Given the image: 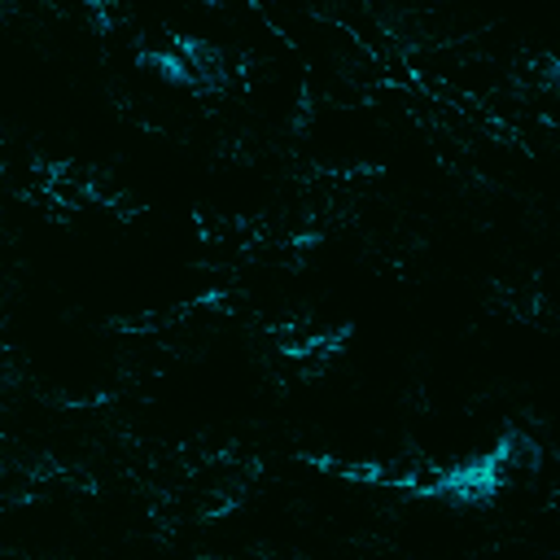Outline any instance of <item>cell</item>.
Returning <instances> with one entry per match:
<instances>
[{"instance_id": "cell-1", "label": "cell", "mask_w": 560, "mask_h": 560, "mask_svg": "<svg viewBox=\"0 0 560 560\" xmlns=\"http://www.w3.org/2000/svg\"><path fill=\"white\" fill-rule=\"evenodd\" d=\"M499 472H503V464L494 455H481V459H468L455 472H446V481L438 490H446L455 499H490L499 490Z\"/></svg>"}, {"instance_id": "cell-2", "label": "cell", "mask_w": 560, "mask_h": 560, "mask_svg": "<svg viewBox=\"0 0 560 560\" xmlns=\"http://www.w3.org/2000/svg\"><path fill=\"white\" fill-rule=\"evenodd\" d=\"M494 459L503 468H538V442L525 438V433H508L499 446H494Z\"/></svg>"}, {"instance_id": "cell-3", "label": "cell", "mask_w": 560, "mask_h": 560, "mask_svg": "<svg viewBox=\"0 0 560 560\" xmlns=\"http://www.w3.org/2000/svg\"><path fill=\"white\" fill-rule=\"evenodd\" d=\"M179 44V57L197 70V74H214L219 66H223V57H219V48L214 44H206V39H192V35H184V39H175Z\"/></svg>"}, {"instance_id": "cell-4", "label": "cell", "mask_w": 560, "mask_h": 560, "mask_svg": "<svg viewBox=\"0 0 560 560\" xmlns=\"http://www.w3.org/2000/svg\"><path fill=\"white\" fill-rule=\"evenodd\" d=\"M144 61H149V66H158V74H162V79H171V83H184V88H192V83H197V70H192L179 52H149Z\"/></svg>"}]
</instances>
